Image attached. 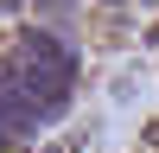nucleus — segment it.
Wrapping results in <instances>:
<instances>
[{
    "label": "nucleus",
    "mask_w": 159,
    "mask_h": 153,
    "mask_svg": "<svg viewBox=\"0 0 159 153\" xmlns=\"http://www.w3.org/2000/svg\"><path fill=\"white\" fill-rule=\"evenodd\" d=\"M70 83H76V51L51 32H25V45L0 58V147L45 128L70 102Z\"/></svg>",
    "instance_id": "f257e3e1"
}]
</instances>
